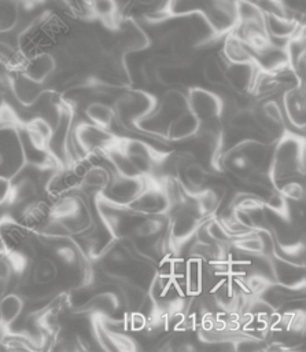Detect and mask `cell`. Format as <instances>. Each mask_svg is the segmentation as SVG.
Returning a JSON list of instances; mask_svg holds the SVG:
<instances>
[{
	"mask_svg": "<svg viewBox=\"0 0 306 352\" xmlns=\"http://www.w3.org/2000/svg\"><path fill=\"white\" fill-rule=\"evenodd\" d=\"M269 177L274 186L288 179L305 176V142L294 133H284L273 146Z\"/></svg>",
	"mask_w": 306,
	"mask_h": 352,
	"instance_id": "cell-1",
	"label": "cell"
},
{
	"mask_svg": "<svg viewBox=\"0 0 306 352\" xmlns=\"http://www.w3.org/2000/svg\"><path fill=\"white\" fill-rule=\"evenodd\" d=\"M156 98L143 89L126 88L123 89L114 102V116L119 125L129 131L143 133L139 124L143 118L150 116L156 107Z\"/></svg>",
	"mask_w": 306,
	"mask_h": 352,
	"instance_id": "cell-2",
	"label": "cell"
},
{
	"mask_svg": "<svg viewBox=\"0 0 306 352\" xmlns=\"http://www.w3.org/2000/svg\"><path fill=\"white\" fill-rule=\"evenodd\" d=\"M117 146L128 155L139 173L148 179H154L156 176L158 169H161V162L166 155V153L155 150L148 143L134 139L118 138Z\"/></svg>",
	"mask_w": 306,
	"mask_h": 352,
	"instance_id": "cell-3",
	"label": "cell"
},
{
	"mask_svg": "<svg viewBox=\"0 0 306 352\" xmlns=\"http://www.w3.org/2000/svg\"><path fill=\"white\" fill-rule=\"evenodd\" d=\"M169 210L173 212L167 223L166 242L173 252H178L180 248L195 235V231L203 221V217L187 206H173Z\"/></svg>",
	"mask_w": 306,
	"mask_h": 352,
	"instance_id": "cell-4",
	"label": "cell"
},
{
	"mask_svg": "<svg viewBox=\"0 0 306 352\" xmlns=\"http://www.w3.org/2000/svg\"><path fill=\"white\" fill-rule=\"evenodd\" d=\"M74 140L86 157H106V151L117 143L118 136L92 122H80L74 129Z\"/></svg>",
	"mask_w": 306,
	"mask_h": 352,
	"instance_id": "cell-5",
	"label": "cell"
},
{
	"mask_svg": "<svg viewBox=\"0 0 306 352\" xmlns=\"http://www.w3.org/2000/svg\"><path fill=\"white\" fill-rule=\"evenodd\" d=\"M125 206L141 214H167L170 199L163 183L150 179L145 187Z\"/></svg>",
	"mask_w": 306,
	"mask_h": 352,
	"instance_id": "cell-6",
	"label": "cell"
},
{
	"mask_svg": "<svg viewBox=\"0 0 306 352\" xmlns=\"http://www.w3.org/2000/svg\"><path fill=\"white\" fill-rule=\"evenodd\" d=\"M188 110L200 121H210L221 118L224 111L222 99L202 87H191L187 94Z\"/></svg>",
	"mask_w": 306,
	"mask_h": 352,
	"instance_id": "cell-7",
	"label": "cell"
},
{
	"mask_svg": "<svg viewBox=\"0 0 306 352\" xmlns=\"http://www.w3.org/2000/svg\"><path fill=\"white\" fill-rule=\"evenodd\" d=\"M148 177L137 176V177H125V176H114L111 177L110 183L99 191V194L115 204L126 205L130 202L148 183Z\"/></svg>",
	"mask_w": 306,
	"mask_h": 352,
	"instance_id": "cell-8",
	"label": "cell"
},
{
	"mask_svg": "<svg viewBox=\"0 0 306 352\" xmlns=\"http://www.w3.org/2000/svg\"><path fill=\"white\" fill-rule=\"evenodd\" d=\"M8 88L14 94L15 99L23 106L34 104L44 94L51 91L44 87V82H37L22 72H11Z\"/></svg>",
	"mask_w": 306,
	"mask_h": 352,
	"instance_id": "cell-9",
	"label": "cell"
},
{
	"mask_svg": "<svg viewBox=\"0 0 306 352\" xmlns=\"http://www.w3.org/2000/svg\"><path fill=\"white\" fill-rule=\"evenodd\" d=\"M284 113L295 128L303 129L306 125V91L305 84L288 87L283 94Z\"/></svg>",
	"mask_w": 306,
	"mask_h": 352,
	"instance_id": "cell-10",
	"label": "cell"
},
{
	"mask_svg": "<svg viewBox=\"0 0 306 352\" xmlns=\"http://www.w3.org/2000/svg\"><path fill=\"white\" fill-rule=\"evenodd\" d=\"M187 110H188L187 95L177 88H170L163 94V96L161 98V102L156 103L155 110L147 117H152L159 124L165 122L167 126V124L174 117H177L178 114Z\"/></svg>",
	"mask_w": 306,
	"mask_h": 352,
	"instance_id": "cell-11",
	"label": "cell"
},
{
	"mask_svg": "<svg viewBox=\"0 0 306 352\" xmlns=\"http://www.w3.org/2000/svg\"><path fill=\"white\" fill-rule=\"evenodd\" d=\"M259 67L255 62L252 63H228L225 66L226 84L237 94H250Z\"/></svg>",
	"mask_w": 306,
	"mask_h": 352,
	"instance_id": "cell-12",
	"label": "cell"
},
{
	"mask_svg": "<svg viewBox=\"0 0 306 352\" xmlns=\"http://www.w3.org/2000/svg\"><path fill=\"white\" fill-rule=\"evenodd\" d=\"M269 265L274 276V282L295 289L305 287V264H295L272 254Z\"/></svg>",
	"mask_w": 306,
	"mask_h": 352,
	"instance_id": "cell-13",
	"label": "cell"
},
{
	"mask_svg": "<svg viewBox=\"0 0 306 352\" xmlns=\"http://www.w3.org/2000/svg\"><path fill=\"white\" fill-rule=\"evenodd\" d=\"M231 148L243 154L255 169L263 170V172L269 170L272 151H273L272 144L258 142L254 139H246V140L237 142Z\"/></svg>",
	"mask_w": 306,
	"mask_h": 352,
	"instance_id": "cell-14",
	"label": "cell"
},
{
	"mask_svg": "<svg viewBox=\"0 0 306 352\" xmlns=\"http://www.w3.org/2000/svg\"><path fill=\"white\" fill-rule=\"evenodd\" d=\"M16 220L33 234L40 232L51 221V205L41 199L29 201Z\"/></svg>",
	"mask_w": 306,
	"mask_h": 352,
	"instance_id": "cell-15",
	"label": "cell"
},
{
	"mask_svg": "<svg viewBox=\"0 0 306 352\" xmlns=\"http://www.w3.org/2000/svg\"><path fill=\"white\" fill-rule=\"evenodd\" d=\"M56 70V58L45 51L26 56L19 72L37 82H45Z\"/></svg>",
	"mask_w": 306,
	"mask_h": 352,
	"instance_id": "cell-16",
	"label": "cell"
},
{
	"mask_svg": "<svg viewBox=\"0 0 306 352\" xmlns=\"http://www.w3.org/2000/svg\"><path fill=\"white\" fill-rule=\"evenodd\" d=\"M303 292H305V287L295 289V287H288V286L280 285L277 282L266 283L259 290L258 300H261L263 304H266L272 311H277L288 301L302 298L303 296L299 297V294H303Z\"/></svg>",
	"mask_w": 306,
	"mask_h": 352,
	"instance_id": "cell-17",
	"label": "cell"
},
{
	"mask_svg": "<svg viewBox=\"0 0 306 352\" xmlns=\"http://www.w3.org/2000/svg\"><path fill=\"white\" fill-rule=\"evenodd\" d=\"M265 12V28L269 37L280 38V40H290L291 37L296 36L302 28L301 22L290 15L263 11Z\"/></svg>",
	"mask_w": 306,
	"mask_h": 352,
	"instance_id": "cell-18",
	"label": "cell"
},
{
	"mask_svg": "<svg viewBox=\"0 0 306 352\" xmlns=\"http://www.w3.org/2000/svg\"><path fill=\"white\" fill-rule=\"evenodd\" d=\"M200 126V121L189 111H184L174 117L166 126L165 139L167 142H180L193 138Z\"/></svg>",
	"mask_w": 306,
	"mask_h": 352,
	"instance_id": "cell-19",
	"label": "cell"
},
{
	"mask_svg": "<svg viewBox=\"0 0 306 352\" xmlns=\"http://www.w3.org/2000/svg\"><path fill=\"white\" fill-rule=\"evenodd\" d=\"M147 45H148L147 34L133 22H126L119 26V34L114 45L115 51L125 55L132 51H140Z\"/></svg>",
	"mask_w": 306,
	"mask_h": 352,
	"instance_id": "cell-20",
	"label": "cell"
},
{
	"mask_svg": "<svg viewBox=\"0 0 306 352\" xmlns=\"http://www.w3.org/2000/svg\"><path fill=\"white\" fill-rule=\"evenodd\" d=\"M122 298L111 292L93 293L91 298L78 309V312H89L104 318L114 316L121 308Z\"/></svg>",
	"mask_w": 306,
	"mask_h": 352,
	"instance_id": "cell-21",
	"label": "cell"
},
{
	"mask_svg": "<svg viewBox=\"0 0 306 352\" xmlns=\"http://www.w3.org/2000/svg\"><path fill=\"white\" fill-rule=\"evenodd\" d=\"M222 55L228 63H252L255 55L252 50L233 32H228L222 44Z\"/></svg>",
	"mask_w": 306,
	"mask_h": 352,
	"instance_id": "cell-22",
	"label": "cell"
},
{
	"mask_svg": "<svg viewBox=\"0 0 306 352\" xmlns=\"http://www.w3.org/2000/svg\"><path fill=\"white\" fill-rule=\"evenodd\" d=\"M176 179L181 183L187 192L195 194L204 187L207 180V172L204 166L200 165L198 161H192L181 168Z\"/></svg>",
	"mask_w": 306,
	"mask_h": 352,
	"instance_id": "cell-23",
	"label": "cell"
},
{
	"mask_svg": "<svg viewBox=\"0 0 306 352\" xmlns=\"http://www.w3.org/2000/svg\"><path fill=\"white\" fill-rule=\"evenodd\" d=\"M23 309V300L15 293H8L0 298V336L10 330Z\"/></svg>",
	"mask_w": 306,
	"mask_h": 352,
	"instance_id": "cell-24",
	"label": "cell"
},
{
	"mask_svg": "<svg viewBox=\"0 0 306 352\" xmlns=\"http://www.w3.org/2000/svg\"><path fill=\"white\" fill-rule=\"evenodd\" d=\"M222 165L224 169H226L233 177H236L242 183H246L252 172L257 170L243 154L232 148L222 155Z\"/></svg>",
	"mask_w": 306,
	"mask_h": 352,
	"instance_id": "cell-25",
	"label": "cell"
},
{
	"mask_svg": "<svg viewBox=\"0 0 306 352\" xmlns=\"http://www.w3.org/2000/svg\"><path fill=\"white\" fill-rule=\"evenodd\" d=\"M119 292H121V298L125 304V307L130 311H141V308L144 307L147 298H148V290H145L144 287L129 282V280H119L118 283Z\"/></svg>",
	"mask_w": 306,
	"mask_h": 352,
	"instance_id": "cell-26",
	"label": "cell"
},
{
	"mask_svg": "<svg viewBox=\"0 0 306 352\" xmlns=\"http://www.w3.org/2000/svg\"><path fill=\"white\" fill-rule=\"evenodd\" d=\"M228 124L232 129L239 132H251L261 129L257 110L252 107H239L236 109L228 120Z\"/></svg>",
	"mask_w": 306,
	"mask_h": 352,
	"instance_id": "cell-27",
	"label": "cell"
},
{
	"mask_svg": "<svg viewBox=\"0 0 306 352\" xmlns=\"http://www.w3.org/2000/svg\"><path fill=\"white\" fill-rule=\"evenodd\" d=\"M261 232H269V231H254V232H248L244 235L233 236L231 239V243L233 248L239 249L243 253L255 254V256L265 254L266 243H265L263 238L261 236Z\"/></svg>",
	"mask_w": 306,
	"mask_h": 352,
	"instance_id": "cell-28",
	"label": "cell"
},
{
	"mask_svg": "<svg viewBox=\"0 0 306 352\" xmlns=\"http://www.w3.org/2000/svg\"><path fill=\"white\" fill-rule=\"evenodd\" d=\"M85 116L89 118V121L97 126L108 129L115 120L114 109L103 102H91L85 107Z\"/></svg>",
	"mask_w": 306,
	"mask_h": 352,
	"instance_id": "cell-29",
	"label": "cell"
},
{
	"mask_svg": "<svg viewBox=\"0 0 306 352\" xmlns=\"http://www.w3.org/2000/svg\"><path fill=\"white\" fill-rule=\"evenodd\" d=\"M106 158H108V161L113 164V166L117 170V175L119 176H125V177H137V176H143L139 173V170L133 166V164L130 162V160L128 158V155L117 146V143L110 147L106 151Z\"/></svg>",
	"mask_w": 306,
	"mask_h": 352,
	"instance_id": "cell-30",
	"label": "cell"
},
{
	"mask_svg": "<svg viewBox=\"0 0 306 352\" xmlns=\"http://www.w3.org/2000/svg\"><path fill=\"white\" fill-rule=\"evenodd\" d=\"M32 278L37 285H49L58 278V265L49 257H40L33 263Z\"/></svg>",
	"mask_w": 306,
	"mask_h": 352,
	"instance_id": "cell-31",
	"label": "cell"
},
{
	"mask_svg": "<svg viewBox=\"0 0 306 352\" xmlns=\"http://www.w3.org/2000/svg\"><path fill=\"white\" fill-rule=\"evenodd\" d=\"M111 180L110 172L103 165H92L88 166L86 170L82 173L81 186L102 191Z\"/></svg>",
	"mask_w": 306,
	"mask_h": 352,
	"instance_id": "cell-32",
	"label": "cell"
},
{
	"mask_svg": "<svg viewBox=\"0 0 306 352\" xmlns=\"http://www.w3.org/2000/svg\"><path fill=\"white\" fill-rule=\"evenodd\" d=\"M92 16L110 25L118 18V4L115 0H89Z\"/></svg>",
	"mask_w": 306,
	"mask_h": 352,
	"instance_id": "cell-33",
	"label": "cell"
},
{
	"mask_svg": "<svg viewBox=\"0 0 306 352\" xmlns=\"http://www.w3.org/2000/svg\"><path fill=\"white\" fill-rule=\"evenodd\" d=\"M19 19L16 0H0V32H11Z\"/></svg>",
	"mask_w": 306,
	"mask_h": 352,
	"instance_id": "cell-34",
	"label": "cell"
},
{
	"mask_svg": "<svg viewBox=\"0 0 306 352\" xmlns=\"http://www.w3.org/2000/svg\"><path fill=\"white\" fill-rule=\"evenodd\" d=\"M203 77L207 82L214 85H226L225 80V67L221 65L220 59L210 56L203 63Z\"/></svg>",
	"mask_w": 306,
	"mask_h": 352,
	"instance_id": "cell-35",
	"label": "cell"
},
{
	"mask_svg": "<svg viewBox=\"0 0 306 352\" xmlns=\"http://www.w3.org/2000/svg\"><path fill=\"white\" fill-rule=\"evenodd\" d=\"M265 205L263 202L251 191H240L237 192L232 201L231 208L236 210H244V212H254L258 209H262Z\"/></svg>",
	"mask_w": 306,
	"mask_h": 352,
	"instance_id": "cell-36",
	"label": "cell"
},
{
	"mask_svg": "<svg viewBox=\"0 0 306 352\" xmlns=\"http://www.w3.org/2000/svg\"><path fill=\"white\" fill-rule=\"evenodd\" d=\"M285 199L302 201L305 198V184L299 179H288L273 186Z\"/></svg>",
	"mask_w": 306,
	"mask_h": 352,
	"instance_id": "cell-37",
	"label": "cell"
},
{
	"mask_svg": "<svg viewBox=\"0 0 306 352\" xmlns=\"http://www.w3.org/2000/svg\"><path fill=\"white\" fill-rule=\"evenodd\" d=\"M11 191V179L0 175V205L8 204Z\"/></svg>",
	"mask_w": 306,
	"mask_h": 352,
	"instance_id": "cell-38",
	"label": "cell"
},
{
	"mask_svg": "<svg viewBox=\"0 0 306 352\" xmlns=\"http://www.w3.org/2000/svg\"><path fill=\"white\" fill-rule=\"evenodd\" d=\"M11 271H12V268L10 265L7 254L3 250V248L0 246V279H7L10 276Z\"/></svg>",
	"mask_w": 306,
	"mask_h": 352,
	"instance_id": "cell-39",
	"label": "cell"
},
{
	"mask_svg": "<svg viewBox=\"0 0 306 352\" xmlns=\"http://www.w3.org/2000/svg\"><path fill=\"white\" fill-rule=\"evenodd\" d=\"M10 76H11V69H10L8 62H7V59L0 56V85L8 87Z\"/></svg>",
	"mask_w": 306,
	"mask_h": 352,
	"instance_id": "cell-40",
	"label": "cell"
},
{
	"mask_svg": "<svg viewBox=\"0 0 306 352\" xmlns=\"http://www.w3.org/2000/svg\"><path fill=\"white\" fill-rule=\"evenodd\" d=\"M3 162H4V154H3V151L0 150V166L3 165Z\"/></svg>",
	"mask_w": 306,
	"mask_h": 352,
	"instance_id": "cell-41",
	"label": "cell"
}]
</instances>
